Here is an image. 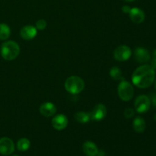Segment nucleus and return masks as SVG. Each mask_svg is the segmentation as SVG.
Segmentation results:
<instances>
[{
    "mask_svg": "<svg viewBox=\"0 0 156 156\" xmlns=\"http://www.w3.org/2000/svg\"><path fill=\"white\" fill-rule=\"evenodd\" d=\"M155 79V69L149 65H143L133 72L132 81L140 88H146L153 84Z\"/></svg>",
    "mask_w": 156,
    "mask_h": 156,
    "instance_id": "f257e3e1",
    "label": "nucleus"
},
{
    "mask_svg": "<svg viewBox=\"0 0 156 156\" xmlns=\"http://www.w3.org/2000/svg\"><path fill=\"white\" fill-rule=\"evenodd\" d=\"M20 53L19 45L13 41H5L2 44L1 55L3 59L12 61L16 59Z\"/></svg>",
    "mask_w": 156,
    "mask_h": 156,
    "instance_id": "f03ea898",
    "label": "nucleus"
},
{
    "mask_svg": "<svg viewBox=\"0 0 156 156\" xmlns=\"http://www.w3.org/2000/svg\"><path fill=\"white\" fill-rule=\"evenodd\" d=\"M65 88L70 94H79L85 88V82L79 76H72L66 80Z\"/></svg>",
    "mask_w": 156,
    "mask_h": 156,
    "instance_id": "7ed1b4c3",
    "label": "nucleus"
},
{
    "mask_svg": "<svg viewBox=\"0 0 156 156\" xmlns=\"http://www.w3.org/2000/svg\"><path fill=\"white\" fill-rule=\"evenodd\" d=\"M117 92L120 98L123 101H128L133 97L134 89L133 85L129 82L123 80L119 84Z\"/></svg>",
    "mask_w": 156,
    "mask_h": 156,
    "instance_id": "20e7f679",
    "label": "nucleus"
},
{
    "mask_svg": "<svg viewBox=\"0 0 156 156\" xmlns=\"http://www.w3.org/2000/svg\"><path fill=\"white\" fill-rule=\"evenodd\" d=\"M150 106L151 101L148 96L142 94L136 98L134 107H135L136 111L140 114H144V113L147 112L150 108Z\"/></svg>",
    "mask_w": 156,
    "mask_h": 156,
    "instance_id": "39448f33",
    "label": "nucleus"
},
{
    "mask_svg": "<svg viewBox=\"0 0 156 156\" xmlns=\"http://www.w3.org/2000/svg\"><path fill=\"white\" fill-rule=\"evenodd\" d=\"M132 55L131 49L126 45H121L117 47L114 52V57L116 60L123 62L129 59Z\"/></svg>",
    "mask_w": 156,
    "mask_h": 156,
    "instance_id": "423d86ee",
    "label": "nucleus"
},
{
    "mask_svg": "<svg viewBox=\"0 0 156 156\" xmlns=\"http://www.w3.org/2000/svg\"><path fill=\"white\" fill-rule=\"evenodd\" d=\"M15 151V144L11 139L2 137L0 139V153L3 155H9Z\"/></svg>",
    "mask_w": 156,
    "mask_h": 156,
    "instance_id": "0eeeda50",
    "label": "nucleus"
},
{
    "mask_svg": "<svg viewBox=\"0 0 156 156\" xmlns=\"http://www.w3.org/2000/svg\"><path fill=\"white\" fill-rule=\"evenodd\" d=\"M107 115V108L102 104H99L97 105L91 112L90 113V117H91V120H95V121H100V120H103Z\"/></svg>",
    "mask_w": 156,
    "mask_h": 156,
    "instance_id": "6e6552de",
    "label": "nucleus"
},
{
    "mask_svg": "<svg viewBox=\"0 0 156 156\" xmlns=\"http://www.w3.org/2000/svg\"><path fill=\"white\" fill-rule=\"evenodd\" d=\"M51 123L53 127L56 130H62L68 125V119L64 114H58L53 117Z\"/></svg>",
    "mask_w": 156,
    "mask_h": 156,
    "instance_id": "1a4fd4ad",
    "label": "nucleus"
},
{
    "mask_svg": "<svg viewBox=\"0 0 156 156\" xmlns=\"http://www.w3.org/2000/svg\"><path fill=\"white\" fill-rule=\"evenodd\" d=\"M134 56H135L136 60L140 63H144L147 62L150 60V53L149 50L143 47H138L134 51Z\"/></svg>",
    "mask_w": 156,
    "mask_h": 156,
    "instance_id": "9d476101",
    "label": "nucleus"
},
{
    "mask_svg": "<svg viewBox=\"0 0 156 156\" xmlns=\"http://www.w3.org/2000/svg\"><path fill=\"white\" fill-rule=\"evenodd\" d=\"M37 34V29L32 25H26L20 30V35L21 38L26 41L32 40L36 37Z\"/></svg>",
    "mask_w": 156,
    "mask_h": 156,
    "instance_id": "9b49d317",
    "label": "nucleus"
},
{
    "mask_svg": "<svg viewBox=\"0 0 156 156\" xmlns=\"http://www.w3.org/2000/svg\"><path fill=\"white\" fill-rule=\"evenodd\" d=\"M40 113L46 117H50L55 115L56 113V107L51 102H45L40 107Z\"/></svg>",
    "mask_w": 156,
    "mask_h": 156,
    "instance_id": "f8f14e48",
    "label": "nucleus"
},
{
    "mask_svg": "<svg viewBox=\"0 0 156 156\" xmlns=\"http://www.w3.org/2000/svg\"><path fill=\"white\" fill-rule=\"evenodd\" d=\"M129 18L135 24H141L145 20V13L139 8H133L129 12Z\"/></svg>",
    "mask_w": 156,
    "mask_h": 156,
    "instance_id": "ddd939ff",
    "label": "nucleus"
},
{
    "mask_svg": "<svg viewBox=\"0 0 156 156\" xmlns=\"http://www.w3.org/2000/svg\"><path fill=\"white\" fill-rule=\"evenodd\" d=\"M82 150L87 156H97L98 149L91 141H86L82 145Z\"/></svg>",
    "mask_w": 156,
    "mask_h": 156,
    "instance_id": "4468645a",
    "label": "nucleus"
},
{
    "mask_svg": "<svg viewBox=\"0 0 156 156\" xmlns=\"http://www.w3.org/2000/svg\"><path fill=\"white\" fill-rule=\"evenodd\" d=\"M133 127L134 130L138 133H142L145 131L146 127V123L144 119L141 117H137L134 119L133 122Z\"/></svg>",
    "mask_w": 156,
    "mask_h": 156,
    "instance_id": "2eb2a0df",
    "label": "nucleus"
},
{
    "mask_svg": "<svg viewBox=\"0 0 156 156\" xmlns=\"http://www.w3.org/2000/svg\"><path fill=\"white\" fill-rule=\"evenodd\" d=\"M11 29L9 25L5 23L0 24V40L5 41L10 37Z\"/></svg>",
    "mask_w": 156,
    "mask_h": 156,
    "instance_id": "dca6fc26",
    "label": "nucleus"
},
{
    "mask_svg": "<svg viewBox=\"0 0 156 156\" xmlns=\"http://www.w3.org/2000/svg\"><path fill=\"white\" fill-rule=\"evenodd\" d=\"M75 120L81 123H88V122H89V120H91L90 113L83 112V111L77 112L75 114Z\"/></svg>",
    "mask_w": 156,
    "mask_h": 156,
    "instance_id": "f3484780",
    "label": "nucleus"
},
{
    "mask_svg": "<svg viewBox=\"0 0 156 156\" xmlns=\"http://www.w3.org/2000/svg\"><path fill=\"white\" fill-rule=\"evenodd\" d=\"M30 142L27 138H21L17 143V149L21 152H25L30 148Z\"/></svg>",
    "mask_w": 156,
    "mask_h": 156,
    "instance_id": "a211bd4d",
    "label": "nucleus"
},
{
    "mask_svg": "<svg viewBox=\"0 0 156 156\" xmlns=\"http://www.w3.org/2000/svg\"><path fill=\"white\" fill-rule=\"evenodd\" d=\"M110 76L114 80H124V78L122 76V72L118 67L114 66L110 70Z\"/></svg>",
    "mask_w": 156,
    "mask_h": 156,
    "instance_id": "6ab92c4d",
    "label": "nucleus"
},
{
    "mask_svg": "<svg viewBox=\"0 0 156 156\" xmlns=\"http://www.w3.org/2000/svg\"><path fill=\"white\" fill-rule=\"evenodd\" d=\"M47 21L44 19H40L36 22V28L37 29V30H44V29L47 27Z\"/></svg>",
    "mask_w": 156,
    "mask_h": 156,
    "instance_id": "aec40b11",
    "label": "nucleus"
},
{
    "mask_svg": "<svg viewBox=\"0 0 156 156\" xmlns=\"http://www.w3.org/2000/svg\"><path fill=\"white\" fill-rule=\"evenodd\" d=\"M134 115V111L130 108H126L124 111V116L126 118H131Z\"/></svg>",
    "mask_w": 156,
    "mask_h": 156,
    "instance_id": "412c9836",
    "label": "nucleus"
},
{
    "mask_svg": "<svg viewBox=\"0 0 156 156\" xmlns=\"http://www.w3.org/2000/svg\"><path fill=\"white\" fill-rule=\"evenodd\" d=\"M149 99H150L151 103L152 104L154 108H156V94L155 93H152V94H151V98Z\"/></svg>",
    "mask_w": 156,
    "mask_h": 156,
    "instance_id": "4be33fe9",
    "label": "nucleus"
},
{
    "mask_svg": "<svg viewBox=\"0 0 156 156\" xmlns=\"http://www.w3.org/2000/svg\"><path fill=\"white\" fill-rule=\"evenodd\" d=\"M130 10H131V8L128 5H124L123 6V8H122V11H123V13L125 14H129V12H130Z\"/></svg>",
    "mask_w": 156,
    "mask_h": 156,
    "instance_id": "5701e85b",
    "label": "nucleus"
},
{
    "mask_svg": "<svg viewBox=\"0 0 156 156\" xmlns=\"http://www.w3.org/2000/svg\"><path fill=\"white\" fill-rule=\"evenodd\" d=\"M151 66L155 69H156V56H153V59L151 61Z\"/></svg>",
    "mask_w": 156,
    "mask_h": 156,
    "instance_id": "b1692460",
    "label": "nucleus"
},
{
    "mask_svg": "<svg viewBox=\"0 0 156 156\" xmlns=\"http://www.w3.org/2000/svg\"><path fill=\"white\" fill-rule=\"evenodd\" d=\"M125 2H133L134 0H123Z\"/></svg>",
    "mask_w": 156,
    "mask_h": 156,
    "instance_id": "393cba45",
    "label": "nucleus"
},
{
    "mask_svg": "<svg viewBox=\"0 0 156 156\" xmlns=\"http://www.w3.org/2000/svg\"><path fill=\"white\" fill-rule=\"evenodd\" d=\"M153 56H156V50H154V52H153Z\"/></svg>",
    "mask_w": 156,
    "mask_h": 156,
    "instance_id": "a878e982",
    "label": "nucleus"
},
{
    "mask_svg": "<svg viewBox=\"0 0 156 156\" xmlns=\"http://www.w3.org/2000/svg\"><path fill=\"white\" fill-rule=\"evenodd\" d=\"M153 118H154V120H155V121H156V114H155V115H154Z\"/></svg>",
    "mask_w": 156,
    "mask_h": 156,
    "instance_id": "bb28decb",
    "label": "nucleus"
},
{
    "mask_svg": "<svg viewBox=\"0 0 156 156\" xmlns=\"http://www.w3.org/2000/svg\"><path fill=\"white\" fill-rule=\"evenodd\" d=\"M155 90H156V79L155 80Z\"/></svg>",
    "mask_w": 156,
    "mask_h": 156,
    "instance_id": "cd10ccee",
    "label": "nucleus"
},
{
    "mask_svg": "<svg viewBox=\"0 0 156 156\" xmlns=\"http://www.w3.org/2000/svg\"><path fill=\"white\" fill-rule=\"evenodd\" d=\"M12 156H18V155H12Z\"/></svg>",
    "mask_w": 156,
    "mask_h": 156,
    "instance_id": "c85d7f7f",
    "label": "nucleus"
}]
</instances>
